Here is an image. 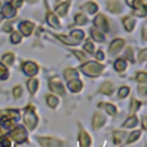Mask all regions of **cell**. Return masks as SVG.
I'll return each mask as SVG.
<instances>
[{"mask_svg": "<svg viewBox=\"0 0 147 147\" xmlns=\"http://www.w3.org/2000/svg\"><path fill=\"white\" fill-rule=\"evenodd\" d=\"M45 102H46V105H47L49 108L55 109V108L59 106L60 100H59V98H57L56 94L51 93V94H47V95L45 96Z\"/></svg>", "mask_w": 147, "mask_h": 147, "instance_id": "d6986e66", "label": "cell"}, {"mask_svg": "<svg viewBox=\"0 0 147 147\" xmlns=\"http://www.w3.org/2000/svg\"><path fill=\"white\" fill-rule=\"evenodd\" d=\"M14 8L15 7H20L22 5V0H11V3H10Z\"/></svg>", "mask_w": 147, "mask_h": 147, "instance_id": "816d5d0a", "label": "cell"}, {"mask_svg": "<svg viewBox=\"0 0 147 147\" xmlns=\"http://www.w3.org/2000/svg\"><path fill=\"white\" fill-rule=\"evenodd\" d=\"M139 122H141V130H142V131H146V130H147V124H146V122H147V116L144 115V116L141 117V119H139Z\"/></svg>", "mask_w": 147, "mask_h": 147, "instance_id": "c3c4849f", "label": "cell"}, {"mask_svg": "<svg viewBox=\"0 0 147 147\" xmlns=\"http://www.w3.org/2000/svg\"><path fill=\"white\" fill-rule=\"evenodd\" d=\"M107 123V116L102 113V111H96L93 114L92 118H91V126L92 130L96 131L100 130L101 127H103Z\"/></svg>", "mask_w": 147, "mask_h": 147, "instance_id": "8992f818", "label": "cell"}, {"mask_svg": "<svg viewBox=\"0 0 147 147\" xmlns=\"http://www.w3.org/2000/svg\"><path fill=\"white\" fill-rule=\"evenodd\" d=\"M38 87H39V80L34 77H30V79H28L26 82V88H28L29 94L34 95L36 92L38 91Z\"/></svg>", "mask_w": 147, "mask_h": 147, "instance_id": "e0dca14e", "label": "cell"}, {"mask_svg": "<svg viewBox=\"0 0 147 147\" xmlns=\"http://www.w3.org/2000/svg\"><path fill=\"white\" fill-rule=\"evenodd\" d=\"M77 140H78L79 147H91L92 146V142H93L91 136L88 134V132L86 130H84L83 127L79 129Z\"/></svg>", "mask_w": 147, "mask_h": 147, "instance_id": "ba28073f", "label": "cell"}, {"mask_svg": "<svg viewBox=\"0 0 147 147\" xmlns=\"http://www.w3.org/2000/svg\"><path fill=\"white\" fill-rule=\"evenodd\" d=\"M141 134H142V130H133L132 132L127 133V137H126L124 144H125V145H131V144L138 141V140L140 139Z\"/></svg>", "mask_w": 147, "mask_h": 147, "instance_id": "ac0fdd59", "label": "cell"}, {"mask_svg": "<svg viewBox=\"0 0 147 147\" xmlns=\"http://www.w3.org/2000/svg\"><path fill=\"white\" fill-rule=\"evenodd\" d=\"M108 9L110 11H113V13H119L122 10V6H121V3L118 1L111 0V1L108 2Z\"/></svg>", "mask_w": 147, "mask_h": 147, "instance_id": "f546056e", "label": "cell"}, {"mask_svg": "<svg viewBox=\"0 0 147 147\" xmlns=\"http://www.w3.org/2000/svg\"><path fill=\"white\" fill-rule=\"evenodd\" d=\"M142 106V101L140 100H137L134 98L131 99L130 103H129V109H130V114H136L137 111H139V109L141 108Z\"/></svg>", "mask_w": 147, "mask_h": 147, "instance_id": "603a6c76", "label": "cell"}, {"mask_svg": "<svg viewBox=\"0 0 147 147\" xmlns=\"http://www.w3.org/2000/svg\"><path fill=\"white\" fill-rule=\"evenodd\" d=\"M8 77H9L8 68H7V65H5V64L1 62V63H0V79H1V80H6Z\"/></svg>", "mask_w": 147, "mask_h": 147, "instance_id": "836d02e7", "label": "cell"}, {"mask_svg": "<svg viewBox=\"0 0 147 147\" xmlns=\"http://www.w3.org/2000/svg\"><path fill=\"white\" fill-rule=\"evenodd\" d=\"M114 91H115V85H114L113 82H109V80L103 82L99 87V92L103 95H107V96L113 95Z\"/></svg>", "mask_w": 147, "mask_h": 147, "instance_id": "8fae6325", "label": "cell"}, {"mask_svg": "<svg viewBox=\"0 0 147 147\" xmlns=\"http://www.w3.org/2000/svg\"><path fill=\"white\" fill-rule=\"evenodd\" d=\"M7 134L15 145H23L29 142V131L23 124H14L8 130Z\"/></svg>", "mask_w": 147, "mask_h": 147, "instance_id": "7a4b0ae2", "label": "cell"}, {"mask_svg": "<svg viewBox=\"0 0 147 147\" xmlns=\"http://www.w3.org/2000/svg\"><path fill=\"white\" fill-rule=\"evenodd\" d=\"M130 92H131L130 87H127V86H122V87H119V88H118L117 98H118V99H121V100H123V99H125V98H127V96H129Z\"/></svg>", "mask_w": 147, "mask_h": 147, "instance_id": "4dcf8cb0", "label": "cell"}, {"mask_svg": "<svg viewBox=\"0 0 147 147\" xmlns=\"http://www.w3.org/2000/svg\"><path fill=\"white\" fill-rule=\"evenodd\" d=\"M70 36H71L74 39H76L77 41L83 40L84 37H85V34H84V32H83L82 30H72V31L70 32Z\"/></svg>", "mask_w": 147, "mask_h": 147, "instance_id": "d590c367", "label": "cell"}, {"mask_svg": "<svg viewBox=\"0 0 147 147\" xmlns=\"http://www.w3.org/2000/svg\"><path fill=\"white\" fill-rule=\"evenodd\" d=\"M134 24H136V21L132 17H124L123 18V25H124L126 31L131 32L133 30V28H134Z\"/></svg>", "mask_w": 147, "mask_h": 147, "instance_id": "f1b7e54d", "label": "cell"}, {"mask_svg": "<svg viewBox=\"0 0 147 147\" xmlns=\"http://www.w3.org/2000/svg\"><path fill=\"white\" fill-rule=\"evenodd\" d=\"M95 59H96L98 61H103V60H105V54H103V52H102V51H98V52H96V55H95Z\"/></svg>", "mask_w": 147, "mask_h": 147, "instance_id": "681fc988", "label": "cell"}, {"mask_svg": "<svg viewBox=\"0 0 147 147\" xmlns=\"http://www.w3.org/2000/svg\"><path fill=\"white\" fill-rule=\"evenodd\" d=\"M138 124H139V118H138V116H137L136 114H130V115L126 117V119L123 122L122 127H123V129H134V127L138 126Z\"/></svg>", "mask_w": 147, "mask_h": 147, "instance_id": "4fadbf2b", "label": "cell"}, {"mask_svg": "<svg viewBox=\"0 0 147 147\" xmlns=\"http://www.w3.org/2000/svg\"><path fill=\"white\" fill-rule=\"evenodd\" d=\"M69 1L64 2V3H61L56 7V13L60 15V16H64L67 14V10H68V7H69Z\"/></svg>", "mask_w": 147, "mask_h": 147, "instance_id": "1f68e13d", "label": "cell"}, {"mask_svg": "<svg viewBox=\"0 0 147 147\" xmlns=\"http://www.w3.org/2000/svg\"><path fill=\"white\" fill-rule=\"evenodd\" d=\"M84 49H85L88 54H93V53H94V44H93L91 40H87V41L84 44Z\"/></svg>", "mask_w": 147, "mask_h": 147, "instance_id": "b9f144b4", "label": "cell"}, {"mask_svg": "<svg viewBox=\"0 0 147 147\" xmlns=\"http://www.w3.org/2000/svg\"><path fill=\"white\" fill-rule=\"evenodd\" d=\"M33 28H34V25H33L31 22H28V21L22 22V23L20 24V31H21V33H22L23 36H25V37H28V36H30V34L32 33Z\"/></svg>", "mask_w": 147, "mask_h": 147, "instance_id": "ffe728a7", "label": "cell"}, {"mask_svg": "<svg viewBox=\"0 0 147 147\" xmlns=\"http://www.w3.org/2000/svg\"><path fill=\"white\" fill-rule=\"evenodd\" d=\"M136 80L139 84H146L147 83V74L145 71H139L136 74Z\"/></svg>", "mask_w": 147, "mask_h": 147, "instance_id": "e575fe53", "label": "cell"}, {"mask_svg": "<svg viewBox=\"0 0 147 147\" xmlns=\"http://www.w3.org/2000/svg\"><path fill=\"white\" fill-rule=\"evenodd\" d=\"M94 25L98 28V30L103 31V32H107L109 30V28H108V21L105 17V15H101V14L98 15L94 18Z\"/></svg>", "mask_w": 147, "mask_h": 147, "instance_id": "2e32d148", "label": "cell"}, {"mask_svg": "<svg viewBox=\"0 0 147 147\" xmlns=\"http://www.w3.org/2000/svg\"><path fill=\"white\" fill-rule=\"evenodd\" d=\"M13 30V24L11 23H6L5 25H3V31L5 32H9V31H11Z\"/></svg>", "mask_w": 147, "mask_h": 147, "instance_id": "f907efd6", "label": "cell"}, {"mask_svg": "<svg viewBox=\"0 0 147 147\" xmlns=\"http://www.w3.org/2000/svg\"><path fill=\"white\" fill-rule=\"evenodd\" d=\"M75 23L78 24V25H84V24L87 23V18L83 14H77L75 16Z\"/></svg>", "mask_w": 147, "mask_h": 147, "instance_id": "f35d334b", "label": "cell"}, {"mask_svg": "<svg viewBox=\"0 0 147 147\" xmlns=\"http://www.w3.org/2000/svg\"><path fill=\"white\" fill-rule=\"evenodd\" d=\"M26 1H29V2H34V1H37V0H26Z\"/></svg>", "mask_w": 147, "mask_h": 147, "instance_id": "11a10c76", "label": "cell"}, {"mask_svg": "<svg viewBox=\"0 0 147 147\" xmlns=\"http://www.w3.org/2000/svg\"><path fill=\"white\" fill-rule=\"evenodd\" d=\"M91 36H92V38H93L95 41H99V42H103L105 39H106L105 36H103V33H102L100 30L95 29V28L91 29Z\"/></svg>", "mask_w": 147, "mask_h": 147, "instance_id": "83f0119b", "label": "cell"}, {"mask_svg": "<svg viewBox=\"0 0 147 147\" xmlns=\"http://www.w3.org/2000/svg\"><path fill=\"white\" fill-rule=\"evenodd\" d=\"M142 38H144V39H146V38H147V37H146V28H144V29H142Z\"/></svg>", "mask_w": 147, "mask_h": 147, "instance_id": "db71d44e", "label": "cell"}, {"mask_svg": "<svg viewBox=\"0 0 147 147\" xmlns=\"http://www.w3.org/2000/svg\"><path fill=\"white\" fill-rule=\"evenodd\" d=\"M0 114L7 116L8 118H10L13 122H18L20 118H21V111L20 109H16V108H6V109H2L0 110Z\"/></svg>", "mask_w": 147, "mask_h": 147, "instance_id": "30bf717a", "label": "cell"}, {"mask_svg": "<svg viewBox=\"0 0 147 147\" xmlns=\"http://www.w3.org/2000/svg\"><path fill=\"white\" fill-rule=\"evenodd\" d=\"M127 137V132L125 130H115L113 132V142L114 145H122Z\"/></svg>", "mask_w": 147, "mask_h": 147, "instance_id": "9a60e30c", "label": "cell"}, {"mask_svg": "<svg viewBox=\"0 0 147 147\" xmlns=\"http://www.w3.org/2000/svg\"><path fill=\"white\" fill-rule=\"evenodd\" d=\"M0 147H11V140L7 133L0 138Z\"/></svg>", "mask_w": 147, "mask_h": 147, "instance_id": "8d00e7d4", "label": "cell"}, {"mask_svg": "<svg viewBox=\"0 0 147 147\" xmlns=\"http://www.w3.org/2000/svg\"><path fill=\"white\" fill-rule=\"evenodd\" d=\"M67 83H68V84H67V87H68L69 91L72 92V93H79V92L83 90V87H84V84H83V82H82L79 78L71 79V80H69V82H67Z\"/></svg>", "mask_w": 147, "mask_h": 147, "instance_id": "5bb4252c", "label": "cell"}, {"mask_svg": "<svg viewBox=\"0 0 147 147\" xmlns=\"http://www.w3.org/2000/svg\"><path fill=\"white\" fill-rule=\"evenodd\" d=\"M21 40H22V34L18 31H15L11 33V36H10L11 44H18V42H21Z\"/></svg>", "mask_w": 147, "mask_h": 147, "instance_id": "ab89813d", "label": "cell"}, {"mask_svg": "<svg viewBox=\"0 0 147 147\" xmlns=\"http://www.w3.org/2000/svg\"><path fill=\"white\" fill-rule=\"evenodd\" d=\"M11 94H13L14 99H20V98L22 96V94H23V88H22V86H21V85H16L15 87H13Z\"/></svg>", "mask_w": 147, "mask_h": 147, "instance_id": "74e56055", "label": "cell"}, {"mask_svg": "<svg viewBox=\"0 0 147 147\" xmlns=\"http://www.w3.org/2000/svg\"><path fill=\"white\" fill-rule=\"evenodd\" d=\"M63 76H64V79H65L67 82H69V80H71V79L79 78V74H78L77 70L74 69V68H68V69H65L64 72H63Z\"/></svg>", "mask_w": 147, "mask_h": 147, "instance_id": "7402d4cb", "label": "cell"}, {"mask_svg": "<svg viewBox=\"0 0 147 147\" xmlns=\"http://www.w3.org/2000/svg\"><path fill=\"white\" fill-rule=\"evenodd\" d=\"M14 61H15L14 53L9 52V53H5V54L2 55L1 62H2L5 65H13V64H14Z\"/></svg>", "mask_w": 147, "mask_h": 147, "instance_id": "4316f807", "label": "cell"}, {"mask_svg": "<svg viewBox=\"0 0 147 147\" xmlns=\"http://www.w3.org/2000/svg\"><path fill=\"white\" fill-rule=\"evenodd\" d=\"M72 53L76 55V57H77L79 61H85V60H86V55H85L82 51H76V49H75V51H72Z\"/></svg>", "mask_w": 147, "mask_h": 147, "instance_id": "bcb514c9", "label": "cell"}, {"mask_svg": "<svg viewBox=\"0 0 147 147\" xmlns=\"http://www.w3.org/2000/svg\"><path fill=\"white\" fill-rule=\"evenodd\" d=\"M146 60H147V49L145 48V49H141L139 52V54H138V61L140 63H144Z\"/></svg>", "mask_w": 147, "mask_h": 147, "instance_id": "7bdbcfd3", "label": "cell"}, {"mask_svg": "<svg viewBox=\"0 0 147 147\" xmlns=\"http://www.w3.org/2000/svg\"><path fill=\"white\" fill-rule=\"evenodd\" d=\"M127 5L131 6V7H134L136 9H139V8H142L145 5L142 3L141 0H126Z\"/></svg>", "mask_w": 147, "mask_h": 147, "instance_id": "60d3db41", "label": "cell"}, {"mask_svg": "<svg viewBox=\"0 0 147 147\" xmlns=\"http://www.w3.org/2000/svg\"><path fill=\"white\" fill-rule=\"evenodd\" d=\"M125 57H126L127 60H130L131 62L134 61V57H133V49H132L131 47H127V48H126V51H125Z\"/></svg>", "mask_w": 147, "mask_h": 147, "instance_id": "f6af8a7d", "label": "cell"}, {"mask_svg": "<svg viewBox=\"0 0 147 147\" xmlns=\"http://www.w3.org/2000/svg\"><path fill=\"white\" fill-rule=\"evenodd\" d=\"M98 107L101 108L102 110H105L106 114L109 115V116H116L117 113H118L117 107L114 103H110V102H99Z\"/></svg>", "mask_w": 147, "mask_h": 147, "instance_id": "7c38bea8", "label": "cell"}, {"mask_svg": "<svg viewBox=\"0 0 147 147\" xmlns=\"http://www.w3.org/2000/svg\"><path fill=\"white\" fill-rule=\"evenodd\" d=\"M126 68H127V63H126V61L124 59H117L114 62V69L117 72H123Z\"/></svg>", "mask_w": 147, "mask_h": 147, "instance_id": "cb8c5ba5", "label": "cell"}, {"mask_svg": "<svg viewBox=\"0 0 147 147\" xmlns=\"http://www.w3.org/2000/svg\"><path fill=\"white\" fill-rule=\"evenodd\" d=\"M47 23L54 29H60V22H59V20L56 18V16L53 13H48L47 14Z\"/></svg>", "mask_w": 147, "mask_h": 147, "instance_id": "484cf974", "label": "cell"}, {"mask_svg": "<svg viewBox=\"0 0 147 147\" xmlns=\"http://www.w3.org/2000/svg\"><path fill=\"white\" fill-rule=\"evenodd\" d=\"M36 140L41 147H63L64 146L63 140L55 138V137H51V136H47V137L38 136L36 137Z\"/></svg>", "mask_w": 147, "mask_h": 147, "instance_id": "5b68a950", "label": "cell"}, {"mask_svg": "<svg viewBox=\"0 0 147 147\" xmlns=\"http://www.w3.org/2000/svg\"><path fill=\"white\" fill-rule=\"evenodd\" d=\"M22 121H23V125L28 131H33L37 127L39 123V116L33 105L30 103L24 107L23 114H22Z\"/></svg>", "mask_w": 147, "mask_h": 147, "instance_id": "6da1fadb", "label": "cell"}, {"mask_svg": "<svg viewBox=\"0 0 147 147\" xmlns=\"http://www.w3.org/2000/svg\"><path fill=\"white\" fill-rule=\"evenodd\" d=\"M48 88L53 94H56L59 96H64L65 95V87L59 76H52L48 79Z\"/></svg>", "mask_w": 147, "mask_h": 147, "instance_id": "277c9868", "label": "cell"}, {"mask_svg": "<svg viewBox=\"0 0 147 147\" xmlns=\"http://www.w3.org/2000/svg\"><path fill=\"white\" fill-rule=\"evenodd\" d=\"M15 14H16V10L14 9V7H13L11 5L7 3V5H5V6H3L2 15H3L5 17H7V18H11V17H14V16H15Z\"/></svg>", "mask_w": 147, "mask_h": 147, "instance_id": "d4e9b609", "label": "cell"}, {"mask_svg": "<svg viewBox=\"0 0 147 147\" xmlns=\"http://www.w3.org/2000/svg\"><path fill=\"white\" fill-rule=\"evenodd\" d=\"M3 134H6V132H5V129H2V127L0 126V138H1Z\"/></svg>", "mask_w": 147, "mask_h": 147, "instance_id": "f5cc1de1", "label": "cell"}, {"mask_svg": "<svg viewBox=\"0 0 147 147\" xmlns=\"http://www.w3.org/2000/svg\"><path fill=\"white\" fill-rule=\"evenodd\" d=\"M124 45H125V41H124L123 39L116 38V39H114V40L110 42L109 48H108V53H109L111 56H115V55H117V54L122 51V48L124 47Z\"/></svg>", "mask_w": 147, "mask_h": 147, "instance_id": "9c48e42d", "label": "cell"}, {"mask_svg": "<svg viewBox=\"0 0 147 147\" xmlns=\"http://www.w3.org/2000/svg\"><path fill=\"white\" fill-rule=\"evenodd\" d=\"M103 69H105V65L96 61H87L79 67V70L85 76L91 77V78H96L101 76L103 72Z\"/></svg>", "mask_w": 147, "mask_h": 147, "instance_id": "3957f363", "label": "cell"}, {"mask_svg": "<svg viewBox=\"0 0 147 147\" xmlns=\"http://www.w3.org/2000/svg\"><path fill=\"white\" fill-rule=\"evenodd\" d=\"M137 91H138V93L140 95L145 96L147 94V86H146V84H139L138 87H137Z\"/></svg>", "mask_w": 147, "mask_h": 147, "instance_id": "ee69618b", "label": "cell"}, {"mask_svg": "<svg viewBox=\"0 0 147 147\" xmlns=\"http://www.w3.org/2000/svg\"><path fill=\"white\" fill-rule=\"evenodd\" d=\"M21 69L24 72V75H26L29 77H34L38 74V71H39L38 64L36 62H33V61H25V62H23L22 65H21Z\"/></svg>", "mask_w": 147, "mask_h": 147, "instance_id": "52a82bcc", "label": "cell"}, {"mask_svg": "<svg viewBox=\"0 0 147 147\" xmlns=\"http://www.w3.org/2000/svg\"><path fill=\"white\" fill-rule=\"evenodd\" d=\"M134 14H136V15H138V16H140V17L146 16V6H144L142 8L136 9V10H134Z\"/></svg>", "mask_w": 147, "mask_h": 147, "instance_id": "7dc6e473", "label": "cell"}, {"mask_svg": "<svg viewBox=\"0 0 147 147\" xmlns=\"http://www.w3.org/2000/svg\"><path fill=\"white\" fill-rule=\"evenodd\" d=\"M83 9L85 11H87L88 14H94L98 10V7H96V5L94 2H87V3H85L83 6Z\"/></svg>", "mask_w": 147, "mask_h": 147, "instance_id": "d6a6232c", "label": "cell"}, {"mask_svg": "<svg viewBox=\"0 0 147 147\" xmlns=\"http://www.w3.org/2000/svg\"><path fill=\"white\" fill-rule=\"evenodd\" d=\"M61 42H63L64 45H68V46H72V45H78L79 41H77L76 39H74L72 37H68L65 34H56L55 36Z\"/></svg>", "mask_w": 147, "mask_h": 147, "instance_id": "44dd1931", "label": "cell"}]
</instances>
